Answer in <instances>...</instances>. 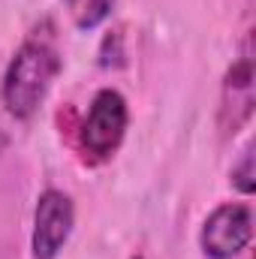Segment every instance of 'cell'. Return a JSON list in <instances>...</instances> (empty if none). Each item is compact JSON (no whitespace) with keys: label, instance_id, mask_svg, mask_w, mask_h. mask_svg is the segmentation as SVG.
<instances>
[{"label":"cell","instance_id":"1","mask_svg":"<svg viewBox=\"0 0 256 259\" xmlns=\"http://www.w3.org/2000/svg\"><path fill=\"white\" fill-rule=\"evenodd\" d=\"M61 72V49L55 36V24L42 21L36 24L27 39L18 46L12 61L3 72V106L12 118H30L46 94L52 91L55 78Z\"/></svg>","mask_w":256,"mask_h":259},{"label":"cell","instance_id":"2","mask_svg":"<svg viewBox=\"0 0 256 259\" xmlns=\"http://www.w3.org/2000/svg\"><path fill=\"white\" fill-rule=\"evenodd\" d=\"M130 127V109H127V100L121 91L115 88H103L81 127H78V151L88 163H106L115 157V151L121 148L124 136H127Z\"/></svg>","mask_w":256,"mask_h":259},{"label":"cell","instance_id":"3","mask_svg":"<svg viewBox=\"0 0 256 259\" xmlns=\"http://www.w3.org/2000/svg\"><path fill=\"white\" fill-rule=\"evenodd\" d=\"M250 235H253L250 205L223 202L205 217L202 232H199V244H202V253L211 259H235L250 244Z\"/></svg>","mask_w":256,"mask_h":259},{"label":"cell","instance_id":"4","mask_svg":"<svg viewBox=\"0 0 256 259\" xmlns=\"http://www.w3.org/2000/svg\"><path fill=\"white\" fill-rule=\"evenodd\" d=\"M72 226H75V205L69 193L55 190V187L42 190L33 211V235H30L33 259L58 256L72 235Z\"/></svg>","mask_w":256,"mask_h":259},{"label":"cell","instance_id":"5","mask_svg":"<svg viewBox=\"0 0 256 259\" xmlns=\"http://www.w3.org/2000/svg\"><path fill=\"white\" fill-rule=\"evenodd\" d=\"M253 115V49L250 36L241 46V55L232 61L220 91V130L238 133Z\"/></svg>","mask_w":256,"mask_h":259},{"label":"cell","instance_id":"6","mask_svg":"<svg viewBox=\"0 0 256 259\" xmlns=\"http://www.w3.org/2000/svg\"><path fill=\"white\" fill-rule=\"evenodd\" d=\"M115 3H118V0H64L66 12H69L72 24H75L78 30H94V27H100V24L112 15Z\"/></svg>","mask_w":256,"mask_h":259},{"label":"cell","instance_id":"7","mask_svg":"<svg viewBox=\"0 0 256 259\" xmlns=\"http://www.w3.org/2000/svg\"><path fill=\"white\" fill-rule=\"evenodd\" d=\"M232 184L241 190V193H253L256 181H253V148H247L244 154H241V163L232 169Z\"/></svg>","mask_w":256,"mask_h":259},{"label":"cell","instance_id":"8","mask_svg":"<svg viewBox=\"0 0 256 259\" xmlns=\"http://www.w3.org/2000/svg\"><path fill=\"white\" fill-rule=\"evenodd\" d=\"M133 259H142V256H133Z\"/></svg>","mask_w":256,"mask_h":259}]
</instances>
